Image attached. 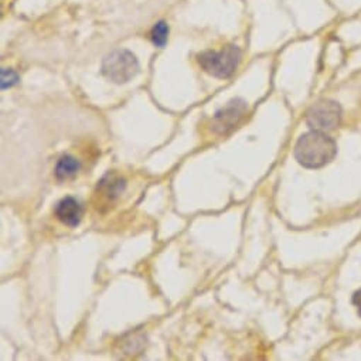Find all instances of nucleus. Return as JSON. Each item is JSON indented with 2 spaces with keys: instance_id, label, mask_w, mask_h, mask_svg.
Returning <instances> with one entry per match:
<instances>
[{
  "instance_id": "1",
  "label": "nucleus",
  "mask_w": 361,
  "mask_h": 361,
  "mask_svg": "<svg viewBox=\"0 0 361 361\" xmlns=\"http://www.w3.org/2000/svg\"><path fill=\"white\" fill-rule=\"evenodd\" d=\"M337 145L323 130L312 129L303 134L294 145V157L306 169H320L336 157Z\"/></svg>"
},
{
  "instance_id": "2",
  "label": "nucleus",
  "mask_w": 361,
  "mask_h": 361,
  "mask_svg": "<svg viewBox=\"0 0 361 361\" xmlns=\"http://www.w3.org/2000/svg\"><path fill=\"white\" fill-rule=\"evenodd\" d=\"M197 61L207 74L225 80L237 71L241 61V50L237 46H228L218 51L209 50L202 53Z\"/></svg>"
},
{
  "instance_id": "3",
  "label": "nucleus",
  "mask_w": 361,
  "mask_h": 361,
  "mask_svg": "<svg viewBox=\"0 0 361 361\" xmlns=\"http://www.w3.org/2000/svg\"><path fill=\"white\" fill-rule=\"evenodd\" d=\"M139 61L129 50H115L103 61V74L115 84H126L139 73Z\"/></svg>"
},
{
  "instance_id": "4",
  "label": "nucleus",
  "mask_w": 361,
  "mask_h": 361,
  "mask_svg": "<svg viewBox=\"0 0 361 361\" xmlns=\"http://www.w3.org/2000/svg\"><path fill=\"white\" fill-rule=\"evenodd\" d=\"M342 107L332 100H322L306 114V123L316 130H333L340 125Z\"/></svg>"
},
{
  "instance_id": "5",
  "label": "nucleus",
  "mask_w": 361,
  "mask_h": 361,
  "mask_svg": "<svg viewBox=\"0 0 361 361\" xmlns=\"http://www.w3.org/2000/svg\"><path fill=\"white\" fill-rule=\"evenodd\" d=\"M247 103L236 98L229 101L225 107L218 109L211 121V132L215 135H227L244 119L247 115Z\"/></svg>"
},
{
  "instance_id": "6",
  "label": "nucleus",
  "mask_w": 361,
  "mask_h": 361,
  "mask_svg": "<svg viewBox=\"0 0 361 361\" xmlns=\"http://www.w3.org/2000/svg\"><path fill=\"white\" fill-rule=\"evenodd\" d=\"M126 188V182L123 177H121L116 173H108L105 175L95 188V197H96V207L98 210H103V207L112 206L122 194V191Z\"/></svg>"
},
{
  "instance_id": "7",
  "label": "nucleus",
  "mask_w": 361,
  "mask_h": 361,
  "mask_svg": "<svg viewBox=\"0 0 361 361\" xmlns=\"http://www.w3.org/2000/svg\"><path fill=\"white\" fill-rule=\"evenodd\" d=\"M54 214L58 221L67 227H77L81 222L84 210L82 206L74 199V197H64L55 204Z\"/></svg>"
},
{
  "instance_id": "8",
  "label": "nucleus",
  "mask_w": 361,
  "mask_h": 361,
  "mask_svg": "<svg viewBox=\"0 0 361 361\" xmlns=\"http://www.w3.org/2000/svg\"><path fill=\"white\" fill-rule=\"evenodd\" d=\"M80 161L71 156V155H64L58 159L55 169H54V175L55 179L58 182H67L71 180L77 176V173L80 172Z\"/></svg>"
},
{
  "instance_id": "9",
  "label": "nucleus",
  "mask_w": 361,
  "mask_h": 361,
  "mask_svg": "<svg viewBox=\"0 0 361 361\" xmlns=\"http://www.w3.org/2000/svg\"><path fill=\"white\" fill-rule=\"evenodd\" d=\"M168 37H169V26H168V23L163 21V20H161V21H157V23L153 26L152 31H150L152 43H153L156 47L161 49V47L166 46Z\"/></svg>"
},
{
  "instance_id": "10",
  "label": "nucleus",
  "mask_w": 361,
  "mask_h": 361,
  "mask_svg": "<svg viewBox=\"0 0 361 361\" xmlns=\"http://www.w3.org/2000/svg\"><path fill=\"white\" fill-rule=\"evenodd\" d=\"M19 82V76L13 70L3 69L2 70V77H0V84H2V89H8L15 87Z\"/></svg>"
},
{
  "instance_id": "11",
  "label": "nucleus",
  "mask_w": 361,
  "mask_h": 361,
  "mask_svg": "<svg viewBox=\"0 0 361 361\" xmlns=\"http://www.w3.org/2000/svg\"><path fill=\"white\" fill-rule=\"evenodd\" d=\"M353 303H354V306L357 308L358 316L361 317V289L357 290V292L354 293V297H353Z\"/></svg>"
}]
</instances>
